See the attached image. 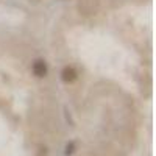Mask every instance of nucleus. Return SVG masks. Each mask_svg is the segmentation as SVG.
Returning a JSON list of instances; mask_svg holds the SVG:
<instances>
[{
	"instance_id": "20e7f679",
	"label": "nucleus",
	"mask_w": 156,
	"mask_h": 156,
	"mask_svg": "<svg viewBox=\"0 0 156 156\" xmlns=\"http://www.w3.org/2000/svg\"><path fill=\"white\" fill-rule=\"evenodd\" d=\"M73 151H75V142H70V144L66 145V151H64V153H66V156H69V154H72Z\"/></svg>"
},
{
	"instance_id": "f257e3e1",
	"label": "nucleus",
	"mask_w": 156,
	"mask_h": 156,
	"mask_svg": "<svg viewBox=\"0 0 156 156\" xmlns=\"http://www.w3.org/2000/svg\"><path fill=\"white\" fill-rule=\"evenodd\" d=\"M76 8L81 16H94L100 9V0H78Z\"/></svg>"
},
{
	"instance_id": "7ed1b4c3",
	"label": "nucleus",
	"mask_w": 156,
	"mask_h": 156,
	"mask_svg": "<svg viewBox=\"0 0 156 156\" xmlns=\"http://www.w3.org/2000/svg\"><path fill=\"white\" fill-rule=\"evenodd\" d=\"M76 75H78L76 70H75L73 67H70V66L64 67L62 72H61V78H62L64 83H73V81L76 80Z\"/></svg>"
},
{
	"instance_id": "f03ea898",
	"label": "nucleus",
	"mask_w": 156,
	"mask_h": 156,
	"mask_svg": "<svg viewBox=\"0 0 156 156\" xmlns=\"http://www.w3.org/2000/svg\"><path fill=\"white\" fill-rule=\"evenodd\" d=\"M33 73L37 76V78H44L47 75V64L45 61L42 59H36L33 62Z\"/></svg>"
}]
</instances>
